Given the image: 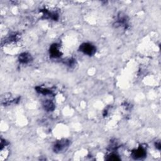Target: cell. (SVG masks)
Returning <instances> with one entry per match:
<instances>
[{
  "label": "cell",
  "mask_w": 161,
  "mask_h": 161,
  "mask_svg": "<svg viewBox=\"0 0 161 161\" xmlns=\"http://www.w3.org/2000/svg\"><path fill=\"white\" fill-rule=\"evenodd\" d=\"M50 56L53 57H59L61 56V51L60 49H59V47L57 44L52 45L50 49Z\"/></svg>",
  "instance_id": "277c9868"
},
{
  "label": "cell",
  "mask_w": 161,
  "mask_h": 161,
  "mask_svg": "<svg viewBox=\"0 0 161 161\" xmlns=\"http://www.w3.org/2000/svg\"><path fill=\"white\" fill-rule=\"evenodd\" d=\"M19 61L23 64H27L32 61L31 55L28 53H23L19 56Z\"/></svg>",
  "instance_id": "5b68a950"
},
{
  "label": "cell",
  "mask_w": 161,
  "mask_h": 161,
  "mask_svg": "<svg viewBox=\"0 0 161 161\" xmlns=\"http://www.w3.org/2000/svg\"><path fill=\"white\" fill-rule=\"evenodd\" d=\"M146 156V152L145 149L140 147L138 149L135 151H134L132 152V157L135 159H141L145 157Z\"/></svg>",
  "instance_id": "3957f363"
},
{
  "label": "cell",
  "mask_w": 161,
  "mask_h": 161,
  "mask_svg": "<svg viewBox=\"0 0 161 161\" xmlns=\"http://www.w3.org/2000/svg\"><path fill=\"white\" fill-rule=\"evenodd\" d=\"M70 144L69 141L67 140H64L57 142L53 146V151L56 152H61L69 147Z\"/></svg>",
  "instance_id": "7a4b0ae2"
},
{
  "label": "cell",
  "mask_w": 161,
  "mask_h": 161,
  "mask_svg": "<svg viewBox=\"0 0 161 161\" xmlns=\"http://www.w3.org/2000/svg\"><path fill=\"white\" fill-rule=\"evenodd\" d=\"M43 106L44 109L47 111H52L55 108L54 104L53 103L52 101L50 100H46L45 101H44Z\"/></svg>",
  "instance_id": "8992f818"
},
{
  "label": "cell",
  "mask_w": 161,
  "mask_h": 161,
  "mask_svg": "<svg viewBox=\"0 0 161 161\" xmlns=\"http://www.w3.org/2000/svg\"><path fill=\"white\" fill-rule=\"evenodd\" d=\"M156 147L158 148L159 149L160 148V142H159L158 144H156Z\"/></svg>",
  "instance_id": "9c48e42d"
},
{
  "label": "cell",
  "mask_w": 161,
  "mask_h": 161,
  "mask_svg": "<svg viewBox=\"0 0 161 161\" xmlns=\"http://www.w3.org/2000/svg\"><path fill=\"white\" fill-rule=\"evenodd\" d=\"M80 51L88 56H93L96 52V47L91 44L85 43L80 46Z\"/></svg>",
  "instance_id": "6da1fadb"
},
{
  "label": "cell",
  "mask_w": 161,
  "mask_h": 161,
  "mask_svg": "<svg viewBox=\"0 0 161 161\" xmlns=\"http://www.w3.org/2000/svg\"><path fill=\"white\" fill-rule=\"evenodd\" d=\"M36 89H37V91L38 93L44 94V95H48V94H52V92L47 89H45V88H40V87H37V88H36Z\"/></svg>",
  "instance_id": "52a82bcc"
},
{
  "label": "cell",
  "mask_w": 161,
  "mask_h": 161,
  "mask_svg": "<svg viewBox=\"0 0 161 161\" xmlns=\"http://www.w3.org/2000/svg\"><path fill=\"white\" fill-rule=\"evenodd\" d=\"M108 160H120V158H119L118 156H116V155L112 154V155H111V156H109V158L108 159Z\"/></svg>",
  "instance_id": "ba28073f"
}]
</instances>
